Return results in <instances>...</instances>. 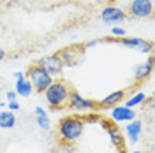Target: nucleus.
I'll return each instance as SVG.
<instances>
[{
    "instance_id": "1",
    "label": "nucleus",
    "mask_w": 155,
    "mask_h": 153,
    "mask_svg": "<svg viewBox=\"0 0 155 153\" xmlns=\"http://www.w3.org/2000/svg\"><path fill=\"white\" fill-rule=\"evenodd\" d=\"M44 93V99L51 109H60L64 106H67V100H69V93H71V88H69L67 83L64 81H55L42 92Z\"/></svg>"
},
{
    "instance_id": "2",
    "label": "nucleus",
    "mask_w": 155,
    "mask_h": 153,
    "mask_svg": "<svg viewBox=\"0 0 155 153\" xmlns=\"http://www.w3.org/2000/svg\"><path fill=\"white\" fill-rule=\"evenodd\" d=\"M83 129H85L83 120H79L76 116H67L58 125V135H60L62 141L72 143V141H76L78 137L83 134Z\"/></svg>"
},
{
    "instance_id": "3",
    "label": "nucleus",
    "mask_w": 155,
    "mask_h": 153,
    "mask_svg": "<svg viewBox=\"0 0 155 153\" xmlns=\"http://www.w3.org/2000/svg\"><path fill=\"white\" fill-rule=\"evenodd\" d=\"M28 81L32 83V86H34V92L42 93V92L53 83V76L49 74L48 70H44L39 63H34V65H30V69H28Z\"/></svg>"
},
{
    "instance_id": "4",
    "label": "nucleus",
    "mask_w": 155,
    "mask_h": 153,
    "mask_svg": "<svg viewBox=\"0 0 155 153\" xmlns=\"http://www.w3.org/2000/svg\"><path fill=\"white\" fill-rule=\"evenodd\" d=\"M67 106L71 109H74V111H92V109H97V107H99V104H95V102L90 100V99L81 97L78 92H74V90H71V93H69Z\"/></svg>"
},
{
    "instance_id": "5",
    "label": "nucleus",
    "mask_w": 155,
    "mask_h": 153,
    "mask_svg": "<svg viewBox=\"0 0 155 153\" xmlns=\"http://www.w3.org/2000/svg\"><path fill=\"white\" fill-rule=\"evenodd\" d=\"M44 70H48L51 76H60L64 72V63L62 60L58 58V55H48V57H42L37 62Z\"/></svg>"
},
{
    "instance_id": "6",
    "label": "nucleus",
    "mask_w": 155,
    "mask_h": 153,
    "mask_svg": "<svg viewBox=\"0 0 155 153\" xmlns=\"http://www.w3.org/2000/svg\"><path fill=\"white\" fill-rule=\"evenodd\" d=\"M129 12L134 18H148L153 12V4L152 0H132V4L129 5Z\"/></svg>"
},
{
    "instance_id": "7",
    "label": "nucleus",
    "mask_w": 155,
    "mask_h": 153,
    "mask_svg": "<svg viewBox=\"0 0 155 153\" xmlns=\"http://www.w3.org/2000/svg\"><path fill=\"white\" fill-rule=\"evenodd\" d=\"M101 19H102V23H106V25H118V23H122L124 19H125V12L120 9V7H115V5H107L102 9L101 12Z\"/></svg>"
},
{
    "instance_id": "8",
    "label": "nucleus",
    "mask_w": 155,
    "mask_h": 153,
    "mask_svg": "<svg viewBox=\"0 0 155 153\" xmlns=\"http://www.w3.org/2000/svg\"><path fill=\"white\" fill-rule=\"evenodd\" d=\"M122 46L125 48H130V49H136L139 53H150L153 49V44L150 41H145V39H139V37H122L118 41Z\"/></svg>"
},
{
    "instance_id": "9",
    "label": "nucleus",
    "mask_w": 155,
    "mask_h": 153,
    "mask_svg": "<svg viewBox=\"0 0 155 153\" xmlns=\"http://www.w3.org/2000/svg\"><path fill=\"white\" fill-rule=\"evenodd\" d=\"M57 55H58V58L62 60L64 67H65V65L72 67V65H76L78 62L81 60L83 49H81V48H64V49H60Z\"/></svg>"
},
{
    "instance_id": "10",
    "label": "nucleus",
    "mask_w": 155,
    "mask_h": 153,
    "mask_svg": "<svg viewBox=\"0 0 155 153\" xmlns=\"http://www.w3.org/2000/svg\"><path fill=\"white\" fill-rule=\"evenodd\" d=\"M111 118L115 122H130L136 118V113L132 107H127V106H113Z\"/></svg>"
},
{
    "instance_id": "11",
    "label": "nucleus",
    "mask_w": 155,
    "mask_h": 153,
    "mask_svg": "<svg viewBox=\"0 0 155 153\" xmlns=\"http://www.w3.org/2000/svg\"><path fill=\"white\" fill-rule=\"evenodd\" d=\"M127 135H129V143L136 144L137 141H139V135H141V132H143V122L141 120H130V122H127Z\"/></svg>"
},
{
    "instance_id": "12",
    "label": "nucleus",
    "mask_w": 155,
    "mask_h": 153,
    "mask_svg": "<svg viewBox=\"0 0 155 153\" xmlns=\"http://www.w3.org/2000/svg\"><path fill=\"white\" fill-rule=\"evenodd\" d=\"M152 70H153V58L150 57L145 63H139V65L134 67V79L136 81H143L152 74Z\"/></svg>"
},
{
    "instance_id": "13",
    "label": "nucleus",
    "mask_w": 155,
    "mask_h": 153,
    "mask_svg": "<svg viewBox=\"0 0 155 153\" xmlns=\"http://www.w3.org/2000/svg\"><path fill=\"white\" fill-rule=\"evenodd\" d=\"M125 99V92L124 90H116V92H113V93H109V95H106L102 100H101V107H113V106H116L118 102H122Z\"/></svg>"
},
{
    "instance_id": "14",
    "label": "nucleus",
    "mask_w": 155,
    "mask_h": 153,
    "mask_svg": "<svg viewBox=\"0 0 155 153\" xmlns=\"http://www.w3.org/2000/svg\"><path fill=\"white\" fill-rule=\"evenodd\" d=\"M16 93L21 97H30L34 93V86H32L28 79L19 77V79H16Z\"/></svg>"
},
{
    "instance_id": "15",
    "label": "nucleus",
    "mask_w": 155,
    "mask_h": 153,
    "mask_svg": "<svg viewBox=\"0 0 155 153\" xmlns=\"http://www.w3.org/2000/svg\"><path fill=\"white\" fill-rule=\"evenodd\" d=\"M14 125H16V116L12 111L0 113V129H12Z\"/></svg>"
},
{
    "instance_id": "16",
    "label": "nucleus",
    "mask_w": 155,
    "mask_h": 153,
    "mask_svg": "<svg viewBox=\"0 0 155 153\" xmlns=\"http://www.w3.org/2000/svg\"><path fill=\"white\" fill-rule=\"evenodd\" d=\"M145 99H146V95L143 93V92H137V93H134L132 97H129L124 106H127V107H132V109H134L136 106L143 104V102H145Z\"/></svg>"
},
{
    "instance_id": "17",
    "label": "nucleus",
    "mask_w": 155,
    "mask_h": 153,
    "mask_svg": "<svg viewBox=\"0 0 155 153\" xmlns=\"http://www.w3.org/2000/svg\"><path fill=\"white\" fill-rule=\"evenodd\" d=\"M35 120H37V125L42 129V130H49L51 129V122H49L48 115H41V116H35Z\"/></svg>"
},
{
    "instance_id": "18",
    "label": "nucleus",
    "mask_w": 155,
    "mask_h": 153,
    "mask_svg": "<svg viewBox=\"0 0 155 153\" xmlns=\"http://www.w3.org/2000/svg\"><path fill=\"white\" fill-rule=\"evenodd\" d=\"M107 135H109V139L113 141L115 144H120V134H118V130L116 129H107Z\"/></svg>"
},
{
    "instance_id": "19",
    "label": "nucleus",
    "mask_w": 155,
    "mask_h": 153,
    "mask_svg": "<svg viewBox=\"0 0 155 153\" xmlns=\"http://www.w3.org/2000/svg\"><path fill=\"white\" fill-rule=\"evenodd\" d=\"M111 35H113V37H125L127 32H125V28H120V27L113 25V28H111Z\"/></svg>"
},
{
    "instance_id": "20",
    "label": "nucleus",
    "mask_w": 155,
    "mask_h": 153,
    "mask_svg": "<svg viewBox=\"0 0 155 153\" xmlns=\"http://www.w3.org/2000/svg\"><path fill=\"white\" fill-rule=\"evenodd\" d=\"M7 107H9V111H18V109H19L18 100H9V104H7Z\"/></svg>"
},
{
    "instance_id": "21",
    "label": "nucleus",
    "mask_w": 155,
    "mask_h": 153,
    "mask_svg": "<svg viewBox=\"0 0 155 153\" xmlns=\"http://www.w3.org/2000/svg\"><path fill=\"white\" fill-rule=\"evenodd\" d=\"M16 95H18V93H16V92H12V90L7 92V100H16Z\"/></svg>"
},
{
    "instance_id": "22",
    "label": "nucleus",
    "mask_w": 155,
    "mask_h": 153,
    "mask_svg": "<svg viewBox=\"0 0 155 153\" xmlns=\"http://www.w3.org/2000/svg\"><path fill=\"white\" fill-rule=\"evenodd\" d=\"M41 115H46V111L42 107H35V116H41Z\"/></svg>"
},
{
    "instance_id": "23",
    "label": "nucleus",
    "mask_w": 155,
    "mask_h": 153,
    "mask_svg": "<svg viewBox=\"0 0 155 153\" xmlns=\"http://www.w3.org/2000/svg\"><path fill=\"white\" fill-rule=\"evenodd\" d=\"M95 44H97V41H90V42H87V44H85V48H94V46H95Z\"/></svg>"
},
{
    "instance_id": "24",
    "label": "nucleus",
    "mask_w": 155,
    "mask_h": 153,
    "mask_svg": "<svg viewBox=\"0 0 155 153\" xmlns=\"http://www.w3.org/2000/svg\"><path fill=\"white\" fill-rule=\"evenodd\" d=\"M4 57H5V51H4V49L0 48V62H2V60H4Z\"/></svg>"
},
{
    "instance_id": "25",
    "label": "nucleus",
    "mask_w": 155,
    "mask_h": 153,
    "mask_svg": "<svg viewBox=\"0 0 155 153\" xmlns=\"http://www.w3.org/2000/svg\"><path fill=\"white\" fill-rule=\"evenodd\" d=\"M14 76H16V79H19V77H25V76H23V72H16Z\"/></svg>"
},
{
    "instance_id": "26",
    "label": "nucleus",
    "mask_w": 155,
    "mask_h": 153,
    "mask_svg": "<svg viewBox=\"0 0 155 153\" xmlns=\"http://www.w3.org/2000/svg\"><path fill=\"white\" fill-rule=\"evenodd\" d=\"M132 153H141V151H132Z\"/></svg>"
}]
</instances>
